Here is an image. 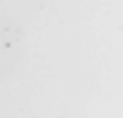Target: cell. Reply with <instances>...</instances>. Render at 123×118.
I'll return each mask as SVG.
<instances>
[]
</instances>
